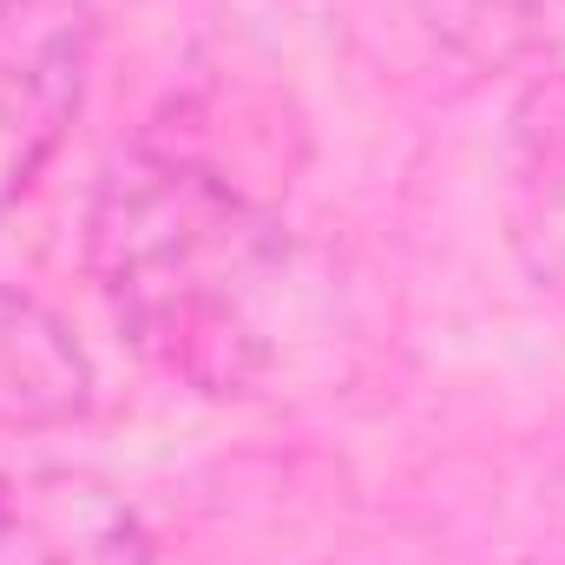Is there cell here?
I'll return each mask as SVG.
<instances>
[{
    "mask_svg": "<svg viewBox=\"0 0 565 565\" xmlns=\"http://www.w3.org/2000/svg\"><path fill=\"white\" fill-rule=\"evenodd\" d=\"M86 408L79 342L20 289L0 282V427H53Z\"/></svg>",
    "mask_w": 565,
    "mask_h": 565,
    "instance_id": "4",
    "label": "cell"
},
{
    "mask_svg": "<svg viewBox=\"0 0 565 565\" xmlns=\"http://www.w3.org/2000/svg\"><path fill=\"white\" fill-rule=\"evenodd\" d=\"M93 46V0H0V217L79 119Z\"/></svg>",
    "mask_w": 565,
    "mask_h": 565,
    "instance_id": "2",
    "label": "cell"
},
{
    "mask_svg": "<svg viewBox=\"0 0 565 565\" xmlns=\"http://www.w3.org/2000/svg\"><path fill=\"white\" fill-rule=\"evenodd\" d=\"M0 565H151V533L79 467H13L0 473Z\"/></svg>",
    "mask_w": 565,
    "mask_h": 565,
    "instance_id": "3",
    "label": "cell"
},
{
    "mask_svg": "<svg viewBox=\"0 0 565 565\" xmlns=\"http://www.w3.org/2000/svg\"><path fill=\"white\" fill-rule=\"evenodd\" d=\"M86 270L145 362L198 395H250L277 375L296 309L282 217L191 145H126L86 211Z\"/></svg>",
    "mask_w": 565,
    "mask_h": 565,
    "instance_id": "1",
    "label": "cell"
}]
</instances>
